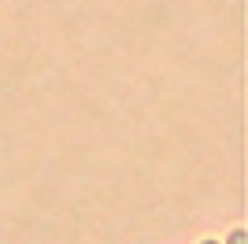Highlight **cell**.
Returning a JSON list of instances; mask_svg holds the SVG:
<instances>
[{
	"label": "cell",
	"mask_w": 248,
	"mask_h": 244,
	"mask_svg": "<svg viewBox=\"0 0 248 244\" xmlns=\"http://www.w3.org/2000/svg\"><path fill=\"white\" fill-rule=\"evenodd\" d=\"M204 244H215V241H204Z\"/></svg>",
	"instance_id": "7a4b0ae2"
},
{
	"label": "cell",
	"mask_w": 248,
	"mask_h": 244,
	"mask_svg": "<svg viewBox=\"0 0 248 244\" xmlns=\"http://www.w3.org/2000/svg\"><path fill=\"white\" fill-rule=\"evenodd\" d=\"M230 244H245V233H241V229H237V233L230 237Z\"/></svg>",
	"instance_id": "6da1fadb"
}]
</instances>
